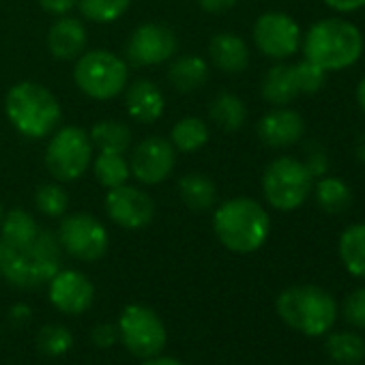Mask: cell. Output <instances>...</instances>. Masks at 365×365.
<instances>
[{
	"instance_id": "cell-31",
	"label": "cell",
	"mask_w": 365,
	"mask_h": 365,
	"mask_svg": "<svg viewBox=\"0 0 365 365\" xmlns=\"http://www.w3.org/2000/svg\"><path fill=\"white\" fill-rule=\"evenodd\" d=\"M131 0H78L82 18L95 24H112L125 16Z\"/></svg>"
},
{
	"instance_id": "cell-29",
	"label": "cell",
	"mask_w": 365,
	"mask_h": 365,
	"mask_svg": "<svg viewBox=\"0 0 365 365\" xmlns=\"http://www.w3.org/2000/svg\"><path fill=\"white\" fill-rule=\"evenodd\" d=\"M327 354L337 365H356L365 359V339L354 331H337L327 337Z\"/></svg>"
},
{
	"instance_id": "cell-15",
	"label": "cell",
	"mask_w": 365,
	"mask_h": 365,
	"mask_svg": "<svg viewBox=\"0 0 365 365\" xmlns=\"http://www.w3.org/2000/svg\"><path fill=\"white\" fill-rule=\"evenodd\" d=\"M48 297L56 309L63 314H82L93 305L95 288L91 279L71 269H61L50 282H48Z\"/></svg>"
},
{
	"instance_id": "cell-32",
	"label": "cell",
	"mask_w": 365,
	"mask_h": 365,
	"mask_svg": "<svg viewBox=\"0 0 365 365\" xmlns=\"http://www.w3.org/2000/svg\"><path fill=\"white\" fill-rule=\"evenodd\" d=\"M35 205L48 217H63L69 209V194L58 182H43L35 192Z\"/></svg>"
},
{
	"instance_id": "cell-7",
	"label": "cell",
	"mask_w": 365,
	"mask_h": 365,
	"mask_svg": "<svg viewBox=\"0 0 365 365\" xmlns=\"http://www.w3.org/2000/svg\"><path fill=\"white\" fill-rule=\"evenodd\" d=\"M314 187V176L307 165L294 157L273 159L262 174V194L269 207L282 213L297 211Z\"/></svg>"
},
{
	"instance_id": "cell-5",
	"label": "cell",
	"mask_w": 365,
	"mask_h": 365,
	"mask_svg": "<svg viewBox=\"0 0 365 365\" xmlns=\"http://www.w3.org/2000/svg\"><path fill=\"white\" fill-rule=\"evenodd\" d=\"M277 316L307 337L327 335L337 320L335 299L320 286H290L275 301Z\"/></svg>"
},
{
	"instance_id": "cell-3",
	"label": "cell",
	"mask_w": 365,
	"mask_h": 365,
	"mask_svg": "<svg viewBox=\"0 0 365 365\" xmlns=\"http://www.w3.org/2000/svg\"><path fill=\"white\" fill-rule=\"evenodd\" d=\"M213 230L220 243L235 254L258 252L271 235V217L254 198H230L215 209Z\"/></svg>"
},
{
	"instance_id": "cell-17",
	"label": "cell",
	"mask_w": 365,
	"mask_h": 365,
	"mask_svg": "<svg viewBox=\"0 0 365 365\" xmlns=\"http://www.w3.org/2000/svg\"><path fill=\"white\" fill-rule=\"evenodd\" d=\"M88 35L82 20L71 16L58 18L48 31V50L58 61H76L86 52Z\"/></svg>"
},
{
	"instance_id": "cell-8",
	"label": "cell",
	"mask_w": 365,
	"mask_h": 365,
	"mask_svg": "<svg viewBox=\"0 0 365 365\" xmlns=\"http://www.w3.org/2000/svg\"><path fill=\"white\" fill-rule=\"evenodd\" d=\"M93 163V142L88 131L76 125L58 127L46 146V168L61 180L71 182L82 178Z\"/></svg>"
},
{
	"instance_id": "cell-21",
	"label": "cell",
	"mask_w": 365,
	"mask_h": 365,
	"mask_svg": "<svg viewBox=\"0 0 365 365\" xmlns=\"http://www.w3.org/2000/svg\"><path fill=\"white\" fill-rule=\"evenodd\" d=\"M209 80V63L202 56H178L168 67V82L178 93H194Z\"/></svg>"
},
{
	"instance_id": "cell-12",
	"label": "cell",
	"mask_w": 365,
	"mask_h": 365,
	"mask_svg": "<svg viewBox=\"0 0 365 365\" xmlns=\"http://www.w3.org/2000/svg\"><path fill=\"white\" fill-rule=\"evenodd\" d=\"M176 165V150L170 140L150 135L133 146L129 157V172L142 185H159L170 178Z\"/></svg>"
},
{
	"instance_id": "cell-36",
	"label": "cell",
	"mask_w": 365,
	"mask_h": 365,
	"mask_svg": "<svg viewBox=\"0 0 365 365\" xmlns=\"http://www.w3.org/2000/svg\"><path fill=\"white\" fill-rule=\"evenodd\" d=\"M39 5L46 14L63 18L71 14V9L78 5V0H39Z\"/></svg>"
},
{
	"instance_id": "cell-14",
	"label": "cell",
	"mask_w": 365,
	"mask_h": 365,
	"mask_svg": "<svg viewBox=\"0 0 365 365\" xmlns=\"http://www.w3.org/2000/svg\"><path fill=\"white\" fill-rule=\"evenodd\" d=\"M103 205L108 217L125 230H142L155 220L153 198L146 192L127 185V182L108 190Z\"/></svg>"
},
{
	"instance_id": "cell-34",
	"label": "cell",
	"mask_w": 365,
	"mask_h": 365,
	"mask_svg": "<svg viewBox=\"0 0 365 365\" xmlns=\"http://www.w3.org/2000/svg\"><path fill=\"white\" fill-rule=\"evenodd\" d=\"M297 71V82H299V91L301 95H314L318 93L324 82H327V71L320 69L318 65L309 63V61H301L294 65Z\"/></svg>"
},
{
	"instance_id": "cell-45",
	"label": "cell",
	"mask_w": 365,
	"mask_h": 365,
	"mask_svg": "<svg viewBox=\"0 0 365 365\" xmlns=\"http://www.w3.org/2000/svg\"><path fill=\"white\" fill-rule=\"evenodd\" d=\"M3 217H5V211H3V202H0V222H3Z\"/></svg>"
},
{
	"instance_id": "cell-43",
	"label": "cell",
	"mask_w": 365,
	"mask_h": 365,
	"mask_svg": "<svg viewBox=\"0 0 365 365\" xmlns=\"http://www.w3.org/2000/svg\"><path fill=\"white\" fill-rule=\"evenodd\" d=\"M354 95H356V103H359V108L365 112V76H363V78H361V82L356 84V93H354Z\"/></svg>"
},
{
	"instance_id": "cell-4",
	"label": "cell",
	"mask_w": 365,
	"mask_h": 365,
	"mask_svg": "<svg viewBox=\"0 0 365 365\" xmlns=\"http://www.w3.org/2000/svg\"><path fill=\"white\" fill-rule=\"evenodd\" d=\"M305 61L318 65L320 69L341 71L352 67L363 54L361 31L341 18H327L309 26L303 37Z\"/></svg>"
},
{
	"instance_id": "cell-30",
	"label": "cell",
	"mask_w": 365,
	"mask_h": 365,
	"mask_svg": "<svg viewBox=\"0 0 365 365\" xmlns=\"http://www.w3.org/2000/svg\"><path fill=\"white\" fill-rule=\"evenodd\" d=\"M0 230H3V235H0V243L18 245V243L31 241L41 228L29 211L11 209L9 213H5L3 222H0Z\"/></svg>"
},
{
	"instance_id": "cell-33",
	"label": "cell",
	"mask_w": 365,
	"mask_h": 365,
	"mask_svg": "<svg viewBox=\"0 0 365 365\" xmlns=\"http://www.w3.org/2000/svg\"><path fill=\"white\" fill-rule=\"evenodd\" d=\"M73 344L71 333L61 327V324H48L41 329L39 337H37V348L46 354V356H63Z\"/></svg>"
},
{
	"instance_id": "cell-6",
	"label": "cell",
	"mask_w": 365,
	"mask_h": 365,
	"mask_svg": "<svg viewBox=\"0 0 365 365\" xmlns=\"http://www.w3.org/2000/svg\"><path fill=\"white\" fill-rule=\"evenodd\" d=\"M127 63L110 50H91L76 58L73 82L91 99L108 101L118 97L127 88Z\"/></svg>"
},
{
	"instance_id": "cell-38",
	"label": "cell",
	"mask_w": 365,
	"mask_h": 365,
	"mask_svg": "<svg viewBox=\"0 0 365 365\" xmlns=\"http://www.w3.org/2000/svg\"><path fill=\"white\" fill-rule=\"evenodd\" d=\"M309 170V174L316 178V176H324L327 174V168H329V161H327V155L322 150H312L309 157L303 161Z\"/></svg>"
},
{
	"instance_id": "cell-13",
	"label": "cell",
	"mask_w": 365,
	"mask_h": 365,
	"mask_svg": "<svg viewBox=\"0 0 365 365\" xmlns=\"http://www.w3.org/2000/svg\"><path fill=\"white\" fill-rule=\"evenodd\" d=\"M176 35L172 29L157 24V22H146L140 24L127 41L125 56L129 63L138 67H153L170 61L176 52Z\"/></svg>"
},
{
	"instance_id": "cell-23",
	"label": "cell",
	"mask_w": 365,
	"mask_h": 365,
	"mask_svg": "<svg viewBox=\"0 0 365 365\" xmlns=\"http://www.w3.org/2000/svg\"><path fill=\"white\" fill-rule=\"evenodd\" d=\"M337 254L350 275L365 279V222L352 224L339 235Z\"/></svg>"
},
{
	"instance_id": "cell-37",
	"label": "cell",
	"mask_w": 365,
	"mask_h": 365,
	"mask_svg": "<svg viewBox=\"0 0 365 365\" xmlns=\"http://www.w3.org/2000/svg\"><path fill=\"white\" fill-rule=\"evenodd\" d=\"M116 339H118V329L112 327V324H99V327H95V331H93V341H95L99 348H108V346H112Z\"/></svg>"
},
{
	"instance_id": "cell-25",
	"label": "cell",
	"mask_w": 365,
	"mask_h": 365,
	"mask_svg": "<svg viewBox=\"0 0 365 365\" xmlns=\"http://www.w3.org/2000/svg\"><path fill=\"white\" fill-rule=\"evenodd\" d=\"M312 192L320 211L329 215H339L352 205L350 187L337 176H320V180L312 187Z\"/></svg>"
},
{
	"instance_id": "cell-22",
	"label": "cell",
	"mask_w": 365,
	"mask_h": 365,
	"mask_svg": "<svg viewBox=\"0 0 365 365\" xmlns=\"http://www.w3.org/2000/svg\"><path fill=\"white\" fill-rule=\"evenodd\" d=\"M178 198L187 209L196 213H205L215 207L217 187L215 182L202 172H190L178 180Z\"/></svg>"
},
{
	"instance_id": "cell-16",
	"label": "cell",
	"mask_w": 365,
	"mask_h": 365,
	"mask_svg": "<svg viewBox=\"0 0 365 365\" xmlns=\"http://www.w3.org/2000/svg\"><path fill=\"white\" fill-rule=\"evenodd\" d=\"M258 138L271 148H286L305 135V120L297 110L277 106L258 120Z\"/></svg>"
},
{
	"instance_id": "cell-19",
	"label": "cell",
	"mask_w": 365,
	"mask_h": 365,
	"mask_svg": "<svg viewBox=\"0 0 365 365\" xmlns=\"http://www.w3.org/2000/svg\"><path fill=\"white\" fill-rule=\"evenodd\" d=\"M209 58L220 71L237 76L243 73L250 65V48L243 37L235 33H217L209 41Z\"/></svg>"
},
{
	"instance_id": "cell-28",
	"label": "cell",
	"mask_w": 365,
	"mask_h": 365,
	"mask_svg": "<svg viewBox=\"0 0 365 365\" xmlns=\"http://www.w3.org/2000/svg\"><path fill=\"white\" fill-rule=\"evenodd\" d=\"M93 146L106 153H125L131 146V129L114 118L99 120L88 131Z\"/></svg>"
},
{
	"instance_id": "cell-20",
	"label": "cell",
	"mask_w": 365,
	"mask_h": 365,
	"mask_svg": "<svg viewBox=\"0 0 365 365\" xmlns=\"http://www.w3.org/2000/svg\"><path fill=\"white\" fill-rule=\"evenodd\" d=\"M260 95L267 103L271 106H288L292 103L301 91H299V82H297V71L294 65H286L279 63L275 67H271L260 84Z\"/></svg>"
},
{
	"instance_id": "cell-39",
	"label": "cell",
	"mask_w": 365,
	"mask_h": 365,
	"mask_svg": "<svg viewBox=\"0 0 365 365\" xmlns=\"http://www.w3.org/2000/svg\"><path fill=\"white\" fill-rule=\"evenodd\" d=\"M322 3L337 14H352L365 7V0H322Z\"/></svg>"
},
{
	"instance_id": "cell-27",
	"label": "cell",
	"mask_w": 365,
	"mask_h": 365,
	"mask_svg": "<svg viewBox=\"0 0 365 365\" xmlns=\"http://www.w3.org/2000/svg\"><path fill=\"white\" fill-rule=\"evenodd\" d=\"M93 172L101 187L114 190L118 185H125L127 178L131 176L129 172V161L125 159V153H106L99 150L97 157H93Z\"/></svg>"
},
{
	"instance_id": "cell-1",
	"label": "cell",
	"mask_w": 365,
	"mask_h": 365,
	"mask_svg": "<svg viewBox=\"0 0 365 365\" xmlns=\"http://www.w3.org/2000/svg\"><path fill=\"white\" fill-rule=\"evenodd\" d=\"M63 247L52 230L41 228L31 241L18 245L0 243V273L16 288H37L48 284L58 271Z\"/></svg>"
},
{
	"instance_id": "cell-35",
	"label": "cell",
	"mask_w": 365,
	"mask_h": 365,
	"mask_svg": "<svg viewBox=\"0 0 365 365\" xmlns=\"http://www.w3.org/2000/svg\"><path fill=\"white\" fill-rule=\"evenodd\" d=\"M344 320L354 329H365V288H354L341 303Z\"/></svg>"
},
{
	"instance_id": "cell-41",
	"label": "cell",
	"mask_w": 365,
	"mask_h": 365,
	"mask_svg": "<svg viewBox=\"0 0 365 365\" xmlns=\"http://www.w3.org/2000/svg\"><path fill=\"white\" fill-rule=\"evenodd\" d=\"M142 365H182V363H178L176 359H170V356H150V359H144V363Z\"/></svg>"
},
{
	"instance_id": "cell-2",
	"label": "cell",
	"mask_w": 365,
	"mask_h": 365,
	"mask_svg": "<svg viewBox=\"0 0 365 365\" xmlns=\"http://www.w3.org/2000/svg\"><path fill=\"white\" fill-rule=\"evenodd\" d=\"M5 112L14 129L29 140L50 138L63 120L58 99L39 82H18L5 97Z\"/></svg>"
},
{
	"instance_id": "cell-42",
	"label": "cell",
	"mask_w": 365,
	"mask_h": 365,
	"mask_svg": "<svg viewBox=\"0 0 365 365\" xmlns=\"http://www.w3.org/2000/svg\"><path fill=\"white\" fill-rule=\"evenodd\" d=\"M29 318H31L29 307L20 305V307H14V309H11V320H16V322H26Z\"/></svg>"
},
{
	"instance_id": "cell-44",
	"label": "cell",
	"mask_w": 365,
	"mask_h": 365,
	"mask_svg": "<svg viewBox=\"0 0 365 365\" xmlns=\"http://www.w3.org/2000/svg\"><path fill=\"white\" fill-rule=\"evenodd\" d=\"M356 157L365 163V133L359 138V142H356Z\"/></svg>"
},
{
	"instance_id": "cell-11",
	"label": "cell",
	"mask_w": 365,
	"mask_h": 365,
	"mask_svg": "<svg viewBox=\"0 0 365 365\" xmlns=\"http://www.w3.org/2000/svg\"><path fill=\"white\" fill-rule=\"evenodd\" d=\"M252 37L256 48L273 61H286L294 56L301 48L299 24L282 11L262 14L254 24Z\"/></svg>"
},
{
	"instance_id": "cell-26",
	"label": "cell",
	"mask_w": 365,
	"mask_h": 365,
	"mask_svg": "<svg viewBox=\"0 0 365 365\" xmlns=\"http://www.w3.org/2000/svg\"><path fill=\"white\" fill-rule=\"evenodd\" d=\"M170 142L174 150L196 153L209 142V125L198 116H185L170 129Z\"/></svg>"
},
{
	"instance_id": "cell-9",
	"label": "cell",
	"mask_w": 365,
	"mask_h": 365,
	"mask_svg": "<svg viewBox=\"0 0 365 365\" xmlns=\"http://www.w3.org/2000/svg\"><path fill=\"white\" fill-rule=\"evenodd\" d=\"M116 329L125 348L142 361L161 354L165 346V327L157 312L146 305H127L118 318Z\"/></svg>"
},
{
	"instance_id": "cell-10",
	"label": "cell",
	"mask_w": 365,
	"mask_h": 365,
	"mask_svg": "<svg viewBox=\"0 0 365 365\" xmlns=\"http://www.w3.org/2000/svg\"><path fill=\"white\" fill-rule=\"evenodd\" d=\"M56 237L61 247L82 262H95L103 258L110 245L106 226L88 213H65Z\"/></svg>"
},
{
	"instance_id": "cell-18",
	"label": "cell",
	"mask_w": 365,
	"mask_h": 365,
	"mask_svg": "<svg viewBox=\"0 0 365 365\" xmlns=\"http://www.w3.org/2000/svg\"><path fill=\"white\" fill-rule=\"evenodd\" d=\"M125 106L133 120L150 125L163 116L165 99L163 93L150 80H135L125 88Z\"/></svg>"
},
{
	"instance_id": "cell-24",
	"label": "cell",
	"mask_w": 365,
	"mask_h": 365,
	"mask_svg": "<svg viewBox=\"0 0 365 365\" xmlns=\"http://www.w3.org/2000/svg\"><path fill=\"white\" fill-rule=\"evenodd\" d=\"M211 120L224 131H239L247 120V106L235 93H217L209 103Z\"/></svg>"
},
{
	"instance_id": "cell-40",
	"label": "cell",
	"mask_w": 365,
	"mask_h": 365,
	"mask_svg": "<svg viewBox=\"0 0 365 365\" xmlns=\"http://www.w3.org/2000/svg\"><path fill=\"white\" fill-rule=\"evenodd\" d=\"M198 5L207 14H224L237 5V0H198Z\"/></svg>"
}]
</instances>
